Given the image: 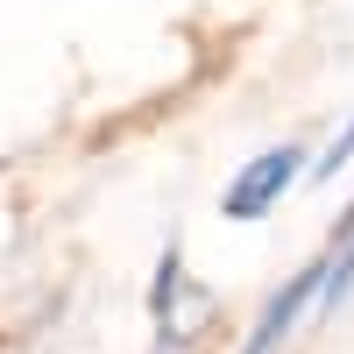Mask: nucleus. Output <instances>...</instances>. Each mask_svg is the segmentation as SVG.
Wrapping results in <instances>:
<instances>
[{
	"instance_id": "1",
	"label": "nucleus",
	"mask_w": 354,
	"mask_h": 354,
	"mask_svg": "<svg viewBox=\"0 0 354 354\" xmlns=\"http://www.w3.org/2000/svg\"><path fill=\"white\" fill-rule=\"evenodd\" d=\"M298 163H305V149H290V142H283V149H262V156L227 185V198H220L227 220H262L290 185H298Z\"/></svg>"
},
{
	"instance_id": "4",
	"label": "nucleus",
	"mask_w": 354,
	"mask_h": 354,
	"mask_svg": "<svg viewBox=\"0 0 354 354\" xmlns=\"http://www.w3.org/2000/svg\"><path fill=\"white\" fill-rule=\"evenodd\" d=\"M347 227H354V205H347V220H340V234H347Z\"/></svg>"
},
{
	"instance_id": "3",
	"label": "nucleus",
	"mask_w": 354,
	"mask_h": 354,
	"mask_svg": "<svg viewBox=\"0 0 354 354\" xmlns=\"http://www.w3.org/2000/svg\"><path fill=\"white\" fill-rule=\"evenodd\" d=\"M354 156V121H347V135H333V149H326V163H312V177H333L340 163Z\"/></svg>"
},
{
	"instance_id": "2",
	"label": "nucleus",
	"mask_w": 354,
	"mask_h": 354,
	"mask_svg": "<svg viewBox=\"0 0 354 354\" xmlns=\"http://www.w3.org/2000/svg\"><path fill=\"white\" fill-rule=\"evenodd\" d=\"M326 290V262H312V270H298L270 305H262V319H255V340H248V354H277L283 340H290V326L305 319V305Z\"/></svg>"
}]
</instances>
